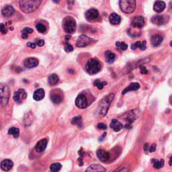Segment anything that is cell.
Here are the masks:
<instances>
[{
    "instance_id": "cell-26",
    "label": "cell",
    "mask_w": 172,
    "mask_h": 172,
    "mask_svg": "<svg viewBox=\"0 0 172 172\" xmlns=\"http://www.w3.org/2000/svg\"><path fill=\"white\" fill-rule=\"evenodd\" d=\"M86 171H106V169H105L102 166L98 164H93L89 166L86 169Z\"/></svg>"
},
{
    "instance_id": "cell-12",
    "label": "cell",
    "mask_w": 172,
    "mask_h": 172,
    "mask_svg": "<svg viewBox=\"0 0 172 172\" xmlns=\"http://www.w3.org/2000/svg\"><path fill=\"white\" fill-rule=\"evenodd\" d=\"M86 18L89 22H93L97 20L99 16V12L95 9H89L85 14Z\"/></svg>"
},
{
    "instance_id": "cell-23",
    "label": "cell",
    "mask_w": 172,
    "mask_h": 172,
    "mask_svg": "<svg viewBox=\"0 0 172 172\" xmlns=\"http://www.w3.org/2000/svg\"><path fill=\"white\" fill-rule=\"evenodd\" d=\"M13 162L10 159H5L1 163V168L2 170L8 171L13 167Z\"/></svg>"
},
{
    "instance_id": "cell-5",
    "label": "cell",
    "mask_w": 172,
    "mask_h": 172,
    "mask_svg": "<svg viewBox=\"0 0 172 172\" xmlns=\"http://www.w3.org/2000/svg\"><path fill=\"white\" fill-rule=\"evenodd\" d=\"M120 10L125 14H131L136 8V0H120Z\"/></svg>"
},
{
    "instance_id": "cell-14",
    "label": "cell",
    "mask_w": 172,
    "mask_h": 172,
    "mask_svg": "<svg viewBox=\"0 0 172 172\" xmlns=\"http://www.w3.org/2000/svg\"><path fill=\"white\" fill-rule=\"evenodd\" d=\"M63 99V96L61 95V92L57 90L52 91L51 93V100L52 102L55 104H59L61 102Z\"/></svg>"
},
{
    "instance_id": "cell-31",
    "label": "cell",
    "mask_w": 172,
    "mask_h": 172,
    "mask_svg": "<svg viewBox=\"0 0 172 172\" xmlns=\"http://www.w3.org/2000/svg\"><path fill=\"white\" fill-rule=\"evenodd\" d=\"M48 83L51 86H55L58 83L59 81V77H58L57 74H52L48 78Z\"/></svg>"
},
{
    "instance_id": "cell-8",
    "label": "cell",
    "mask_w": 172,
    "mask_h": 172,
    "mask_svg": "<svg viewBox=\"0 0 172 172\" xmlns=\"http://www.w3.org/2000/svg\"><path fill=\"white\" fill-rule=\"evenodd\" d=\"M26 98H27V94L24 89H20L14 92L13 96L14 100L18 104L22 103V102L25 100Z\"/></svg>"
},
{
    "instance_id": "cell-10",
    "label": "cell",
    "mask_w": 172,
    "mask_h": 172,
    "mask_svg": "<svg viewBox=\"0 0 172 172\" xmlns=\"http://www.w3.org/2000/svg\"><path fill=\"white\" fill-rule=\"evenodd\" d=\"M92 41L91 38L88 37L86 35L82 34L79 36L76 41V46L77 47H85V46L89 45L90 42Z\"/></svg>"
},
{
    "instance_id": "cell-34",
    "label": "cell",
    "mask_w": 172,
    "mask_h": 172,
    "mask_svg": "<svg viewBox=\"0 0 172 172\" xmlns=\"http://www.w3.org/2000/svg\"><path fill=\"white\" fill-rule=\"evenodd\" d=\"M61 168H62V165L59 164V163H55V164H52L50 167L51 171L53 172L59 171L61 170Z\"/></svg>"
},
{
    "instance_id": "cell-19",
    "label": "cell",
    "mask_w": 172,
    "mask_h": 172,
    "mask_svg": "<svg viewBox=\"0 0 172 172\" xmlns=\"http://www.w3.org/2000/svg\"><path fill=\"white\" fill-rule=\"evenodd\" d=\"M110 127L111 129H112L115 132H118L120 131L122 129H123V124H122L120 122H119L116 119H113V120L110 122Z\"/></svg>"
},
{
    "instance_id": "cell-39",
    "label": "cell",
    "mask_w": 172,
    "mask_h": 172,
    "mask_svg": "<svg viewBox=\"0 0 172 172\" xmlns=\"http://www.w3.org/2000/svg\"><path fill=\"white\" fill-rule=\"evenodd\" d=\"M97 128L99 130H106L107 129V126L104 123H98L97 125Z\"/></svg>"
},
{
    "instance_id": "cell-6",
    "label": "cell",
    "mask_w": 172,
    "mask_h": 172,
    "mask_svg": "<svg viewBox=\"0 0 172 172\" xmlns=\"http://www.w3.org/2000/svg\"><path fill=\"white\" fill-rule=\"evenodd\" d=\"M63 30L68 34H73L76 30V22L72 17L68 16L63 21Z\"/></svg>"
},
{
    "instance_id": "cell-50",
    "label": "cell",
    "mask_w": 172,
    "mask_h": 172,
    "mask_svg": "<svg viewBox=\"0 0 172 172\" xmlns=\"http://www.w3.org/2000/svg\"><path fill=\"white\" fill-rule=\"evenodd\" d=\"M170 103H171V104L172 105V95H171V98H170Z\"/></svg>"
},
{
    "instance_id": "cell-30",
    "label": "cell",
    "mask_w": 172,
    "mask_h": 172,
    "mask_svg": "<svg viewBox=\"0 0 172 172\" xmlns=\"http://www.w3.org/2000/svg\"><path fill=\"white\" fill-rule=\"evenodd\" d=\"M72 124L75 125L77 127L80 128V129H81L83 127V124H82V119H81V116H75L71 121Z\"/></svg>"
},
{
    "instance_id": "cell-48",
    "label": "cell",
    "mask_w": 172,
    "mask_h": 172,
    "mask_svg": "<svg viewBox=\"0 0 172 172\" xmlns=\"http://www.w3.org/2000/svg\"><path fill=\"white\" fill-rule=\"evenodd\" d=\"M53 2H54L55 3H56V4H58V3H59V2H60V0H53Z\"/></svg>"
},
{
    "instance_id": "cell-18",
    "label": "cell",
    "mask_w": 172,
    "mask_h": 172,
    "mask_svg": "<svg viewBox=\"0 0 172 172\" xmlns=\"http://www.w3.org/2000/svg\"><path fill=\"white\" fill-rule=\"evenodd\" d=\"M166 7L165 3L163 1H156L153 5V10L157 13H161L164 11Z\"/></svg>"
},
{
    "instance_id": "cell-2",
    "label": "cell",
    "mask_w": 172,
    "mask_h": 172,
    "mask_svg": "<svg viewBox=\"0 0 172 172\" xmlns=\"http://www.w3.org/2000/svg\"><path fill=\"white\" fill-rule=\"evenodd\" d=\"M114 94H110L100 101L97 108V110H96V113H97L98 115L104 116L106 114V113L108 111L110 104H111V102L114 100Z\"/></svg>"
},
{
    "instance_id": "cell-15",
    "label": "cell",
    "mask_w": 172,
    "mask_h": 172,
    "mask_svg": "<svg viewBox=\"0 0 172 172\" xmlns=\"http://www.w3.org/2000/svg\"><path fill=\"white\" fill-rule=\"evenodd\" d=\"M97 156L98 159L102 162H107L110 160V153L104 149H99L97 151Z\"/></svg>"
},
{
    "instance_id": "cell-49",
    "label": "cell",
    "mask_w": 172,
    "mask_h": 172,
    "mask_svg": "<svg viewBox=\"0 0 172 172\" xmlns=\"http://www.w3.org/2000/svg\"><path fill=\"white\" fill-rule=\"evenodd\" d=\"M69 39H70V36H66V40H69Z\"/></svg>"
},
{
    "instance_id": "cell-47",
    "label": "cell",
    "mask_w": 172,
    "mask_h": 172,
    "mask_svg": "<svg viewBox=\"0 0 172 172\" xmlns=\"http://www.w3.org/2000/svg\"><path fill=\"white\" fill-rule=\"evenodd\" d=\"M169 164H170V165L172 166V156L170 158V160H169Z\"/></svg>"
},
{
    "instance_id": "cell-13",
    "label": "cell",
    "mask_w": 172,
    "mask_h": 172,
    "mask_svg": "<svg viewBox=\"0 0 172 172\" xmlns=\"http://www.w3.org/2000/svg\"><path fill=\"white\" fill-rule=\"evenodd\" d=\"M131 25L133 27L141 28H142L145 25V20L144 17L141 16H136L134 17L132 19V22Z\"/></svg>"
},
{
    "instance_id": "cell-24",
    "label": "cell",
    "mask_w": 172,
    "mask_h": 172,
    "mask_svg": "<svg viewBox=\"0 0 172 172\" xmlns=\"http://www.w3.org/2000/svg\"><path fill=\"white\" fill-rule=\"evenodd\" d=\"M140 85L138 83H131L130 84L129 86H128L126 87L123 91L122 92V94H126L127 93L131 92V91H135V90H137L140 88Z\"/></svg>"
},
{
    "instance_id": "cell-41",
    "label": "cell",
    "mask_w": 172,
    "mask_h": 172,
    "mask_svg": "<svg viewBox=\"0 0 172 172\" xmlns=\"http://www.w3.org/2000/svg\"><path fill=\"white\" fill-rule=\"evenodd\" d=\"M140 71H141V73L142 74H147V73H148V71H147V68L145 67H144V66H141V67H140Z\"/></svg>"
},
{
    "instance_id": "cell-37",
    "label": "cell",
    "mask_w": 172,
    "mask_h": 172,
    "mask_svg": "<svg viewBox=\"0 0 172 172\" xmlns=\"http://www.w3.org/2000/svg\"><path fill=\"white\" fill-rule=\"evenodd\" d=\"M116 46H117L118 48H120V50H122V51H126L127 49L128 48V45L124 42H116Z\"/></svg>"
},
{
    "instance_id": "cell-4",
    "label": "cell",
    "mask_w": 172,
    "mask_h": 172,
    "mask_svg": "<svg viewBox=\"0 0 172 172\" xmlns=\"http://www.w3.org/2000/svg\"><path fill=\"white\" fill-rule=\"evenodd\" d=\"M86 71L89 75H95L100 71L101 64L100 61L95 59H90L86 65Z\"/></svg>"
},
{
    "instance_id": "cell-38",
    "label": "cell",
    "mask_w": 172,
    "mask_h": 172,
    "mask_svg": "<svg viewBox=\"0 0 172 172\" xmlns=\"http://www.w3.org/2000/svg\"><path fill=\"white\" fill-rule=\"evenodd\" d=\"M65 51L66 52H71L73 51V47L72 45H70V44L69 43H66V45L65 46Z\"/></svg>"
},
{
    "instance_id": "cell-32",
    "label": "cell",
    "mask_w": 172,
    "mask_h": 172,
    "mask_svg": "<svg viewBox=\"0 0 172 172\" xmlns=\"http://www.w3.org/2000/svg\"><path fill=\"white\" fill-rule=\"evenodd\" d=\"M9 135H12L14 138L16 139L20 135V130L16 127H11L8 130Z\"/></svg>"
},
{
    "instance_id": "cell-21",
    "label": "cell",
    "mask_w": 172,
    "mask_h": 172,
    "mask_svg": "<svg viewBox=\"0 0 172 172\" xmlns=\"http://www.w3.org/2000/svg\"><path fill=\"white\" fill-rule=\"evenodd\" d=\"M163 37L159 34H154L151 38V43L153 46H158L163 41Z\"/></svg>"
},
{
    "instance_id": "cell-43",
    "label": "cell",
    "mask_w": 172,
    "mask_h": 172,
    "mask_svg": "<svg viewBox=\"0 0 172 172\" xmlns=\"http://www.w3.org/2000/svg\"><path fill=\"white\" fill-rule=\"evenodd\" d=\"M44 45H45V40H39L36 42V45L39 46H42Z\"/></svg>"
},
{
    "instance_id": "cell-3",
    "label": "cell",
    "mask_w": 172,
    "mask_h": 172,
    "mask_svg": "<svg viewBox=\"0 0 172 172\" xmlns=\"http://www.w3.org/2000/svg\"><path fill=\"white\" fill-rule=\"evenodd\" d=\"M140 114H141V112L138 109L130 110V111L124 113L123 116H122V119H123V120L127 122L125 127L127 128V129H130L133 122L139 117Z\"/></svg>"
},
{
    "instance_id": "cell-16",
    "label": "cell",
    "mask_w": 172,
    "mask_h": 172,
    "mask_svg": "<svg viewBox=\"0 0 172 172\" xmlns=\"http://www.w3.org/2000/svg\"><path fill=\"white\" fill-rule=\"evenodd\" d=\"M48 144V140L46 139H44L40 140L36 143V146H35V150H36L38 153L43 152L46 149V147H47Z\"/></svg>"
},
{
    "instance_id": "cell-44",
    "label": "cell",
    "mask_w": 172,
    "mask_h": 172,
    "mask_svg": "<svg viewBox=\"0 0 172 172\" xmlns=\"http://www.w3.org/2000/svg\"><path fill=\"white\" fill-rule=\"evenodd\" d=\"M27 46H28V47H30V48H33V49H34V48H36V44L29 42L27 43Z\"/></svg>"
},
{
    "instance_id": "cell-1",
    "label": "cell",
    "mask_w": 172,
    "mask_h": 172,
    "mask_svg": "<svg viewBox=\"0 0 172 172\" xmlns=\"http://www.w3.org/2000/svg\"><path fill=\"white\" fill-rule=\"evenodd\" d=\"M43 0H20V8L23 12L30 14L38 9Z\"/></svg>"
},
{
    "instance_id": "cell-33",
    "label": "cell",
    "mask_w": 172,
    "mask_h": 172,
    "mask_svg": "<svg viewBox=\"0 0 172 172\" xmlns=\"http://www.w3.org/2000/svg\"><path fill=\"white\" fill-rule=\"evenodd\" d=\"M33 33V30L30 28L26 27L22 30V38L23 39H28V34Z\"/></svg>"
},
{
    "instance_id": "cell-22",
    "label": "cell",
    "mask_w": 172,
    "mask_h": 172,
    "mask_svg": "<svg viewBox=\"0 0 172 172\" xmlns=\"http://www.w3.org/2000/svg\"><path fill=\"white\" fill-rule=\"evenodd\" d=\"M45 96V90L42 88L38 89L34 92L33 94V98L34 100L36 101H40L42 100Z\"/></svg>"
},
{
    "instance_id": "cell-27",
    "label": "cell",
    "mask_w": 172,
    "mask_h": 172,
    "mask_svg": "<svg viewBox=\"0 0 172 172\" xmlns=\"http://www.w3.org/2000/svg\"><path fill=\"white\" fill-rule=\"evenodd\" d=\"M136 48H140L141 51H145L147 48L146 41H142V42L138 41L131 45V48H132L133 50H135V49H136Z\"/></svg>"
},
{
    "instance_id": "cell-17",
    "label": "cell",
    "mask_w": 172,
    "mask_h": 172,
    "mask_svg": "<svg viewBox=\"0 0 172 172\" xmlns=\"http://www.w3.org/2000/svg\"><path fill=\"white\" fill-rule=\"evenodd\" d=\"M24 66L27 68H34L36 67L39 65V61L37 59L34 57L28 58L24 61Z\"/></svg>"
},
{
    "instance_id": "cell-9",
    "label": "cell",
    "mask_w": 172,
    "mask_h": 172,
    "mask_svg": "<svg viewBox=\"0 0 172 172\" xmlns=\"http://www.w3.org/2000/svg\"><path fill=\"white\" fill-rule=\"evenodd\" d=\"M169 17L165 15H157L153 16L152 18H151V22L153 24L157 25V26H161L164 25L166 23H167L169 21Z\"/></svg>"
},
{
    "instance_id": "cell-20",
    "label": "cell",
    "mask_w": 172,
    "mask_h": 172,
    "mask_svg": "<svg viewBox=\"0 0 172 172\" xmlns=\"http://www.w3.org/2000/svg\"><path fill=\"white\" fill-rule=\"evenodd\" d=\"M14 11H15V10H14V8L11 6V5H5V6L2 9V15L5 17H10L14 14Z\"/></svg>"
},
{
    "instance_id": "cell-11",
    "label": "cell",
    "mask_w": 172,
    "mask_h": 172,
    "mask_svg": "<svg viewBox=\"0 0 172 172\" xmlns=\"http://www.w3.org/2000/svg\"><path fill=\"white\" fill-rule=\"evenodd\" d=\"M75 105H76V106L80 109L86 108L87 106V101L86 96L83 94L78 95L77 97L76 98V100H75Z\"/></svg>"
},
{
    "instance_id": "cell-40",
    "label": "cell",
    "mask_w": 172,
    "mask_h": 172,
    "mask_svg": "<svg viewBox=\"0 0 172 172\" xmlns=\"http://www.w3.org/2000/svg\"><path fill=\"white\" fill-rule=\"evenodd\" d=\"M0 30H1V33L2 34H5L7 33L6 28H5V26L4 24H0Z\"/></svg>"
},
{
    "instance_id": "cell-42",
    "label": "cell",
    "mask_w": 172,
    "mask_h": 172,
    "mask_svg": "<svg viewBox=\"0 0 172 172\" xmlns=\"http://www.w3.org/2000/svg\"><path fill=\"white\" fill-rule=\"evenodd\" d=\"M157 145L156 144H153L152 145H151V147L149 148V151L150 153H153L156 150Z\"/></svg>"
},
{
    "instance_id": "cell-35",
    "label": "cell",
    "mask_w": 172,
    "mask_h": 172,
    "mask_svg": "<svg viewBox=\"0 0 172 172\" xmlns=\"http://www.w3.org/2000/svg\"><path fill=\"white\" fill-rule=\"evenodd\" d=\"M106 84H107V83L106 82V81H101L100 80H96L94 83V86L97 87V88L99 89H103L104 86H106Z\"/></svg>"
},
{
    "instance_id": "cell-29",
    "label": "cell",
    "mask_w": 172,
    "mask_h": 172,
    "mask_svg": "<svg viewBox=\"0 0 172 172\" xmlns=\"http://www.w3.org/2000/svg\"><path fill=\"white\" fill-rule=\"evenodd\" d=\"M105 57H106V62L108 63H112L115 60V54L113 53L111 51H106L105 52Z\"/></svg>"
},
{
    "instance_id": "cell-46",
    "label": "cell",
    "mask_w": 172,
    "mask_h": 172,
    "mask_svg": "<svg viewBox=\"0 0 172 172\" xmlns=\"http://www.w3.org/2000/svg\"><path fill=\"white\" fill-rule=\"evenodd\" d=\"M169 9H170V11L172 13V1L170 2V4H169Z\"/></svg>"
},
{
    "instance_id": "cell-36",
    "label": "cell",
    "mask_w": 172,
    "mask_h": 172,
    "mask_svg": "<svg viewBox=\"0 0 172 172\" xmlns=\"http://www.w3.org/2000/svg\"><path fill=\"white\" fill-rule=\"evenodd\" d=\"M36 28L37 31L40 33H45L46 31V27L42 23H39V24H36Z\"/></svg>"
},
{
    "instance_id": "cell-28",
    "label": "cell",
    "mask_w": 172,
    "mask_h": 172,
    "mask_svg": "<svg viewBox=\"0 0 172 172\" xmlns=\"http://www.w3.org/2000/svg\"><path fill=\"white\" fill-rule=\"evenodd\" d=\"M151 163H152L153 167L155 169H157V170H159V169L163 167L164 165V159L158 160L156 159H153L152 160H151Z\"/></svg>"
},
{
    "instance_id": "cell-51",
    "label": "cell",
    "mask_w": 172,
    "mask_h": 172,
    "mask_svg": "<svg viewBox=\"0 0 172 172\" xmlns=\"http://www.w3.org/2000/svg\"><path fill=\"white\" fill-rule=\"evenodd\" d=\"M170 46L172 47V41H171V42H170Z\"/></svg>"
},
{
    "instance_id": "cell-45",
    "label": "cell",
    "mask_w": 172,
    "mask_h": 172,
    "mask_svg": "<svg viewBox=\"0 0 172 172\" xmlns=\"http://www.w3.org/2000/svg\"><path fill=\"white\" fill-rule=\"evenodd\" d=\"M143 149H144L145 152H147V151L148 149H149V144H148V143H145V144L144 145Z\"/></svg>"
},
{
    "instance_id": "cell-25",
    "label": "cell",
    "mask_w": 172,
    "mask_h": 172,
    "mask_svg": "<svg viewBox=\"0 0 172 172\" xmlns=\"http://www.w3.org/2000/svg\"><path fill=\"white\" fill-rule=\"evenodd\" d=\"M109 20L110 23L113 25H117L120 23L121 21V17L120 16L118 15L117 14L113 13L111 14L109 16Z\"/></svg>"
},
{
    "instance_id": "cell-7",
    "label": "cell",
    "mask_w": 172,
    "mask_h": 172,
    "mask_svg": "<svg viewBox=\"0 0 172 172\" xmlns=\"http://www.w3.org/2000/svg\"><path fill=\"white\" fill-rule=\"evenodd\" d=\"M0 96H1V106L4 107L8 104L10 99V89L5 84L0 85Z\"/></svg>"
}]
</instances>
